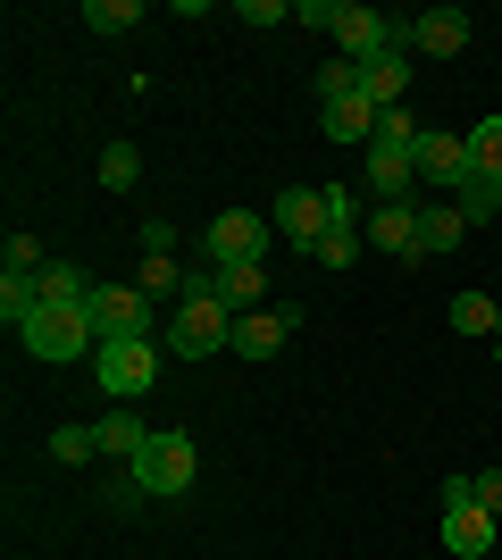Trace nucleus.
Masks as SVG:
<instances>
[{
    "instance_id": "1",
    "label": "nucleus",
    "mask_w": 502,
    "mask_h": 560,
    "mask_svg": "<svg viewBox=\"0 0 502 560\" xmlns=\"http://www.w3.org/2000/svg\"><path fill=\"white\" fill-rule=\"evenodd\" d=\"M17 343L34 351V360H93V351H101L93 302H43V310L17 327Z\"/></svg>"
},
{
    "instance_id": "2",
    "label": "nucleus",
    "mask_w": 502,
    "mask_h": 560,
    "mask_svg": "<svg viewBox=\"0 0 502 560\" xmlns=\"http://www.w3.org/2000/svg\"><path fill=\"white\" fill-rule=\"evenodd\" d=\"M126 477L167 502V493H192V477H201V452H192L185 427H151V444L135 452V468H126Z\"/></svg>"
},
{
    "instance_id": "3",
    "label": "nucleus",
    "mask_w": 502,
    "mask_h": 560,
    "mask_svg": "<svg viewBox=\"0 0 502 560\" xmlns=\"http://www.w3.org/2000/svg\"><path fill=\"white\" fill-rule=\"evenodd\" d=\"M494 536H502V518L486 511L478 493H469V477H444V552L494 560Z\"/></svg>"
},
{
    "instance_id": "4",
    "label": "nucleus",
    "mask_w": 502,
    "mask_h": 560,
    "mask_svg": "<svg viewBox=\"0 0 502 560\" xmlns=\"http://www.w3.org/2000/svg\"><path fill=\"white\" fill-rule=\"evenodd\" d=\"M93 376H101V394H109V401L151 394V376H160V343H151V335H118V343L93 351Z\"/></svg>"
},
{
    "instance_id": "5",
    "label": "nucleus",
    "mask_w": 502,
    "mask_h": 560,
    "mask_svg": "<svg viewBox=\"0 0 502 560\" xmlns=\"http://www.w3.org/2000/svg\"><path fill=\"white\" fill-rule=\"evenodd\" d=\"M268 218L260 210H218L201 226V268H243V259H268Z\"/></svg>"
},
{
    "instance_id": "6",
    "label": "nucleus",
    "mask_w": 502,
    "mask_h": 560,
    "mask_svg": "<svg viewBox=\"0 0 502 560\" xmlns=\"http://www.w3.org/2000/svg\"><path fill=\"white\" fill-rule=\"evenodd\" d=\"M167 351H185V360L235 351V310H226V302H176V318H167Z\"/></svg>"
},
{
    "instance_id": "7",
    "label": "nucleus",
    "mask_w": 502,
    "mask_h": 560,
    "mask_svg": "<svg viewBox=\"0 0 502 560\" xmlns=\"http://www.w3.org/2000/svg\"><path fill=\"white\" fill-rule=\"evenodd\" d=\"M335 43H343V59H352V68H369V59H385V50L402 43V18L360 9V0H335Z\"/></svg>"
},
{
    "instance_id": "8",
    "label": "nucleus",
    "mask_w": 502,
    "mask_h": 560,
    "mask_svg": "<svg viewBox=\"0 0 502 560\" xmlns=\"http://www.w3.org/2000/svg\"><path fill=\"white\" fill-rule=\"evenodd\" d=\"M93 327H101V343L151 335V293L143 284H93Z\"/></svg>"
},
{
    "instance_id": "9",
    "label": "nucleus",
    "mask_w": 502,
    "mask_h": 560,
    "mask_svg": "<svg viewBox=\"0 0 502 560\" xmlns=\"http://www.w3.org/2000/svg\"><path fill=\"white\" fill-rule=\"evenodd\" d=\"M460 50H469V9L444 0V9H419V18H410V59H460Z\"/></svg>"
},
{
    "instance_id": "10",
    "label": "nucleus",
    "mask_w": 502,
    "mask_h": 560,
    "mask_svg": "<svg viewBox=\"0 0 502 560\" xmlns=\"http://www.w3.org/2000/svg\"><path fill=\"white\" fill-rule=\"evenodd\" d=\"M318 135H327V142H343V151H369V142H377V101H369V93L318 101Z\"/></svg>"
},
{
    "instance_id": "11",
    "label": "nucleus",
    "mask_w": 502,
    "mask_h": 560,
    "mask_svg": "<svg viewBox=\"0 0 502 560\" xmlns=\"http://www.w3.org/2000/svg\"><path fill=\"white\" fill-rule=\"evenodd\" d=\"M410 68H419V59H410V18H402V43L385 50V59H369V68H360V93L377 101V117H385V109H402V93H410Z\"/></svg>"
},
{
    "instance_id": "12",
    "label": "nucleus",
    "mask_w": 502,
    "mask_h": 560,
    "mask_svg": "<svg viewBox=\"0 0 502 560\" xmlns=\"http://www.w3.org/2000/svg\"><path fill=\"white\" fill-rule=\"evenodd\" d=\"M268 226L285 234L293 252H311L318 234H327V210H318V192H311V185H285V192H277V210H268Z\"/></svg>"
},
{
    "instance_id": "13",
    "label": "nucleus",
    "mask_w": 502,
    "mask_h": 560,
    "mask_svg": "<svg viewBox=\"0 0 502 560\" xmlns=\"http://www.w3.org/2000/svg\"><path fill=\"white\" fill-rule=\"evenodd\" d=\"M419 176L428 185H469V142L460 135H444V126H419Z\"/></svg>"
},
{
    "instance_id": "14",
    "label": "nucleus",
    "mask_w": 502,
    "mask_h": 560,
    "mask_svg": "<svg viewBox=\"0 0 502 560\" xmlns=\"http://www.w3.org/2000/svg\"><path fill=\"white\" fill-rule=\"evenodd\" d=\"M360 234H369L377 252H394V259H419V210H410V201H377Z\"/></svg>"
},
{
    "instance_id": "15",
    "label": "nucleus",
    "mask_w": 502,
    "mask_h": 560,
    "mask_svg": "<svg viewBox=\"0 0 502 560\" xmlns=\"http://www.w3.org/2000/svg\"><path fill=\"white\" fill-rule=\"evenodd\" d=\"M293 327H302V310H252V318H235V351L243 360H268Z\"/></svg>"
},
{
    "instance_id": "16",
    "label": "nucleus",
    "mask_w": 502,
    "mask_h": 560,
    "mask_svg": "<svg viewBox=\"0 0 502 560\" xmlns=\"http://www.w3.org/2000/svg\"><path fill=\"white\" fill-rule=\"evenodd\" d=\"M460 234H469V218H460L453 201H419V259L460 252Z\"/></svg>"
},
{
    "instance_id": "17",
    "label": "nucleus",
    "mask_w": 502,
    "mask_h": 560,
    "mask_svg": "<svg viewBox=\"0 0 502 560\" xmlns=\"http://www.w3.org/2000/svg\"><path fill=\"white\" fill-rule=\"evenodd\" d=\"M218 302L235 310V318H252V310L268 302V268H260V259H243V268H218Z\"/></svg>"
},
{
    "instance_id": "18",
    "label": "nucleus",
    "mask_w": 502,
    "mask_h": 560,
    "mask_svg": "<svg viewBox=\"0 0 502 560\" xmlns=\"http://www.w3.org/2000/svg\"><path fill=\"white\" fill-rule=\"evenodd\" d=\"M93 427H101V460H126V468H135V452L151 444V427L135 419L126 401H118V410H109V419H93Z\"/></svg>"
},
{
    "instance_id": "19",
    "label": "nucleus",
    "mask_w": 502,
    "mask_h": 560,
    "mask_svg": "<svg viewBox=\"0 0 502 560\" xmlns=\"http://www.w3.org/2000/svg\"><path fill=\"white\" fill-rule=\"evenodd\" d=\"M469 176H486V185H502V117H478V126H469Z\"/></svg>"
},
{
    "instance_id": "20",
    "label": "nucleus",
    "mask_w": 502,
    "mask_h": 560,
    "mask_svg": "<svg viewBox=\"0 0 502 560\" xmlns=\"http://www.w3.org/2000/svg\"><path fill=\"white\" fill-rule=\"evenodd\" d=\"M444 318H453V335H502V302L494 293H453Z\"/></svg>"
},
{
    "instance_id": "21",
    "label": "nucleus",
    "mask_w": 502,
    "mask_h": 560,
    "mask_svg": "<svg viewBox=\"0 0 502 560\" xmlns=\"http://www.w3.org/2000/svg\"><path fill=\"white\" fill-rule=\"evenodd\" d=\"M360 243H369V234H360V226H327V234H318V243H311V252H302V259H311V268H327V277H335V268H352V252H360Z\"/></svg>"
},
{
    "instance_id": "22",
    "label": "nucleus",
    "mask_w": 502,
    "mask_h": 560,
    "mask_svg": "<svg viewBox=\"0 0 502 560\" xmlns=\"http://www.w3.org/2000/svg\"><path fill=\"white\" fill-rule=\"evenodd\" d=\"M453 210L469 218V226H502V185H486V176H469V185L453 192Z\"/></svg>"
},
{
    "instance_id": "23",
    "label": "nucleus",
    "mask_w": 502,
    "mask_h": 560,
    "mask_svg": "<svg viewBox=\"0 0 502 560\" xmlns=\"http://www.w3.org/2000/svg\"><path fill=\"white\" fill-rule=\"evenodd\" d=\"M50 460H59V468L101 460V427H50Z\"/></svg>"
},
{
    "instance_id": "24",
    "label": "nucleus",
    "mask_w": 502,
    "mask_h": 560,
    "mask_svg": "<svg viewBox=\"0 0 502 560\" xmlns=\"http://www.w3.org/2000/svg\"><path fill=\"white\" fill-rule=\"evenodd\" d=\"M101 185L135 192V185H143V151H135V142H109V151H101Z\"/></svg>"
},
{
    "instance_id": "25",
    "label": "nucleus",
    "mask_w": 502,
    "mask_h": 560,
    "mask_svg": "<svg viewBox=\"0 0 502 560\" xmlns=\"http://www.w3.org/2000/svg\"><path fill=\"white\" fill-rule=\"evenodd\" d=\"M34 310H43V284L34 277H0V327H25Z\"/></svg>"
},
{
    "instance_id": "26",
    "label": "nucleus",
    "mask_w": 502,
    "mask_h": 560,
    "mask_svg": "<svg viewBox=\"0 0 502 560\" xmlns=\"http://www.w3.org/2000/svg\"><path fill=\"white\" fill-rule=\"evenodd\" d=\"M43 268H50V259H43V243H34L25 226L0 243V277H43Z\"/></svg>"
},
{
    "instance_id": "27",
    "label": "nucleus",
    "mask_w": 502,
    "mask_h": 560,
    "mask_svg": "<svg viewBox=\"0 0 502 560\" xmlns=\"http://www.w3.org/2000/svg\"><path fill=\"white\" fill-rule=\"evenodd\" d=\"M34 284H43V302H93V284H84V268H68V259H50V268H43Z\"/></svg>"
},
{
    "instance_id": "28",
    "label": "nucleus",
    "mask_w": 502,
    "mask_h": 560,
    "mask_svg": "<svg viewBox=\"0 0 502 560\" xmlns=\"http://www.w3.org/2000/svg\"><path fill=\"white\" fill-rule=\"evenodd\" d=\"M143 293H176V302H185V268H176V252H143Z\"/></svg>"
},
{
    "instance_id": "29",
    "label": "nucleus",
    "mask_w": 502,
    "mask_h": 560,
    "mask_svg": "<svg viewBox=\"0 0 502 560\" xmlns=\"http://www.w3.org/2000/svg\"><path fill=\"white\" fill-rule=\"evenodd\" d=\"M84 25L93 34H126V25H143V9L135 0H84Z\"/></svg>"
},
{
    "instance_id": "30",
    "label": "nucleus",
    "mask_w": 502,
    "mask_h": 560,
    "mask_svg": "<svg viewBox=\"0 0 502 560\" xmlns=\"http://www.w3.org/2000/svg\"><path fill=\"white\" fill-rule=\"evenodd\" d=\"M318 210H327V226H369L352 201V185H318Z\"/></svg>"
},
{
    "instance_id": "31",
    "label": "nucleus",
    "mask_w": 502,
    "mask_h": 560,
    "mask_svg": "<svg viewBox=\"0 0 502 560\" xmlns=\"http://www.w3.org/2000/svg\"><path fill=\"white\" fill-rule=\"evenodd\" d=\"M343 93H360V68L352 59H327L318 68V101H343Z\"/></svg>"
},
{
    "instance_id": "32",
    "label": "nucleus",
    "mask_w": 502,
    "mask_h": 560,
    "mask_svg": "<svg viewBox=\"0 0 502 560\" xmlns=\"http://www.w3.org/2000/svg\"><path fill=\"white\" fill-rule=\"evenodd\" d=\"M235 18H243V25H293V9H277V0H243Z\"/></svg>"
},
{
    "instance_id": "33",
    "label": "nucleus",
    "mask_w": 502,
    "mask_h": 560,
    "mask_svg": "<svg viewBox=\"0 0 502 560\" xmlns=\"http://www.w3.org/2000/svg\"><path fill=\"white\" fill-rule=\"evenodd\" d=\"M469 493H478L486 511H494V518H502V468H486V477H469Z\"/></svg>"
},
{
    "instance_id": "34",
    "label": "nucleus",
    "mask_w": 502,
    "mask_h": 560,
    "mask_svg": "<svg viewBox=\"0 0 502 560\" xmlns=\"http://www.w3.org/2000/svg\"><path fill=\"white\" fill-rule=\"evenodd\" d=\"M293 25H327V34H335V0H302V9H293Z\"/></svg>"
},
{
    "instance_id": "35",
    "label": "nucleus",
    "mask_w": 502,
    "mask_h": 560,
    "mask_svg": "<svg viewBox=\"0 0 502 560\" xmlns=\"http://www.w3.org/2000/svg\"><path fill=\"white\" fill-rule=\"evenodd\" d=\"M143 234V252H176V226H167V218H151V226H135Z\"/></svg>"
}]
</instances>
